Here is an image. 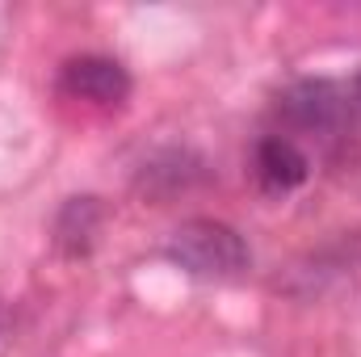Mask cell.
<instances>
[{
  "label": "cell",
  "mask_w": 361,
  "mask_h": 357,
  "mask_svg": "<svg viewBox=\"0 0 361 357\" xmlns=\"http://www.w3.org/2000/svg\"><path fill=\"white\" fill-rule=\"evenodd\" d=\"M281 109H286V118L294 126L324 135V131H336L353 114V97L341 85H332V80H302V85H294L286 92Z\"/></svg>",
  "instance_id": "obj_3"
},
{
  "label": "cell",
  "mask_w": 361,
  "mask_h": 357,
  "mask_svg": "<svg viewBox=\"0 0 361 357\" xmlns=\"http://www.w3.org/2000/svg\"><path fill=\"white\" fill-rule=\"evenodd\" d=\"M97 223H101V206H97V198H72V202L63 206V214H59V227H55L63 253H72V257L89 253L92 236H97Z\"/></svg>",
  "instance_id": "obj_5"
},
{
  "label": "cell",
  "mask_w": 361,
  "mask_h": 357,
  "mask_svg": "<svg viewBox=\"0 0 361 357\" xmlns=\"http://www.w3.org/2000/svg\"><path fill=\"white\" fill-rule=\"evenodd\" d=\"M307 156L298 152V143L294 139H281V135H269V139H261V147H257V177L265 189L273 193H286V189H294V185H302L307 181Z\"/></svg>",
  "instance_id": "obj_4"
},
{
  "label": "cell",
  "mask_w": 361,
  "mask_h": 357,
  "mask_svg": "<svg viewBox=\"0 0 361 357\" xmlns=\"http://www.w3.org/2000/svg\"><path fill=\"white\" fill-rule=\"evenodd\" d=\"M59 85L68 97H80L92 105H122L130 97V72L109 55H80L63 63Z\"/></svg>",
  "instance_id": "obj_2"
},
{
  "label": "cell",
  "mask_w": 361,
  "mask_h": 357,
  "mask_svg": "<svg viewBox=\"0 0 361 357\" xmlns=\"http://www.w3.org/2000/svg\"><path fill=\"white\" fill-rule=\"evenodd\" d=\"M169 261L202 282H235L252 265L244 236L219 219H189L169 236Z\"/></svg>",
  "instance_id": "obj_1"
}]
</instances>
